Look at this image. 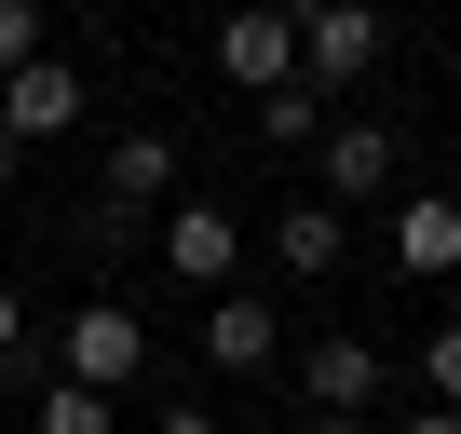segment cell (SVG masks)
<instances>
[{
  "label": "cell",
  "instance_id": "6da1fadb",
  "mask_svg": "<svg viewBox=\"0 0 461 434\" xmlns=\"http://www.w3.org/2000/svg\"><path fill=\"white\" fill-rule=\"evenodd\" d=\"M285 14H299V82H312L326 109H353V95L380 82V55H393L380 0H285Z\"/></svg>",
  "mask_w": 461,
  "mask_h": 434
},
{
  "label": "cell",
  "instance_id": "7a4b0ae2",
  "mask_svg": "<svg viewBox=\"0 0 461 434\" xmlns=\"http://www.w3.org/2000/svg\"><path fill=\"white\" fill-rule=\"evenodd\" d=\"M55 380H82V393H136L149 380V326H136V299H82L68 326H55Z\"/></svg>",
  "mask_w": 461,
  "mask_h": 434
},
{
  "label": "cell",
  "instance_id": "3957f363",
  "mask_svg": "<svg viewBox=\"0 0 461 434\" xmlns=\"http://www.w3.org/2000/svg\"><path fill=\"white\" fill-rule=\"evenodd\" d=\"M312 176H326V203L353 217V203H393L407 149H393V122H380V109H339V122L312 136Z\"/></svg>",
  "mask_w": 461,
  "mask_h": 434
},
{
  "label": "cell",
  "instance_id": "277c9868",
  "mask_svg": "<svg viewBox=\"0 0 461 434\" xmlns=\"http://www.w3.org/2000/svg\"><path fill=\"white\" fill-rule=\"evenodd\" d=\"M217 82L245 95V109L299 82V14H285V0H245V14H217Z\"/></svg>",
  "mask_w": 461,
  "mask_h": 434
},
{
  "label": "cell",
  "instance_id": "5b68a950",
  "mask_svg": "<svg viewBox=\"0 0 461 434\" xmlns=\"http://www.w3.org/2000/svg\"><path fill=\"white\" fill-rule=\"evenodd\" d=\"M299 380H312V407H326V420H366V407L393 393V366H380V339H353V326H326V339H299Z\"/></svg>",
  "mask_w": 461,
  "mask_h": 434
},
{
  "label": "cell",
  "instance_id": "8992f818",
  "mask_svg": "<svg viewBox=\"0 0 461 434\" xmlns=\"http://www.w3.org/2000/svg\"><path fill=\"white\" fill-rule=\"evenodd\" d=\"M203 366H217V380L285 366V312H272V299H245V285H217V299H203Z\"/></svg>",
  "mask_w": 461,
  "mask_h": 434
},
{
  "label": "cell",
  "instance_id": "52a82bcc",
  "mask_svg": "<svg viewBox=\"0 0 461 434\" xmlns=\"http://www.w3.org/2000/svg\"><path fill=\"white\" fill-rule=\"evenodd\" d=\"M230 245H245V217H230V203H163V272L176 285H230Z\"/></svg>",
  "mask_w": 461,
  "mask_h": 434
},
{
  "label": "cell",
  "instance_id": "ba28073f",
  "mask_svg": "<svg viewBox=\"0 0 461 434\" xmlns=\"http://www.w3.org/2000/svg\"><path fill=\"white\" fill-rule=\"evenodd\" d=\"M95 190H109V217H149V203H176V136L122 122V136H109V163H95Z\"/></svg>",
  "mask_w": 461,
  "mask_h": 434
},
{
  "label": "cell",
  "instance_id": "9c48e42d",
  "mask_svg": "<svg viewBox=\"0 0 461 434\" xmlns=\"http://www.w3.org/2000/svg\"><path fill=\"white\" fill-rule=\"evenodd\" d=\"M82 109H95V95H82V68H55V55L0 82V122H14V149H41V136H68Z\"/></svg>",
  "mask_w": 461,
  "mask_h": 434
},
{
  "label": "cell",
  "instance_id": "30bf717a",
  "mask_svg": "<svg viewBox=\"0 0 461 434\" xmlns=\"http://www.w3.org/2000/svg\"><path fill=\"white\" fill-rule=\"evenodd\" d=\"M393 272H407V285H447V272H461V203H447V190L393 203Z\"/></svg>",
  "mask_w": 461,
  "mask_h": 434
},
{
  "label": "cell",
  "instance_id": "8fae6325",
  "mask_svg": "<svg viewBox=\"0 0 461 434\" xmlns=\"http://www.w3.org/2000/svg\"><path fill=\"white\" fill-rule=\"evenodd\" d=\"M339 245H353V217H339V203H326V190H312V203H285V217H272V258H285V272H299V285H326V272H339Z\"/></svg>",
  "mask_w": 461,
  "mask_h": 434
},
{
  "label": "cell",
  "instance_id": "7c38bea8",
  "mask_svg": "<svg viewBox=\"0 0 461 434\" xmlns=\"http://www.w3.org/2000/svg\"><path fill=\"white\" fill-rule=\"evenodd\" d=\"M28 434H122V407L82 393V380H41V393H28Z\"/></svg>",
  "mask_w": 461,
  "mask_h": 434
},
{
  "label": "cell",
  "instance_id": "4fadbf2b",
  "mask_svg": "<svg viewBox=\"0 0 461 434\" xmlns=\"http://www.w3.org/2000/svg\"><path fill=\"white\" fill-rule=\"evenodd\" d=\"M326 122H339V109H326L312 82H285V95H258V136H272V149H312Z\"/></svg>",
  "mask_w": 461,
  "mask_h": 434
},
{
  "label": "cell",
  "instance_id": "5bb4252c",
  "mask_svg": "<svg viewBox=\"0 0 461 434\" xmlns=\"http://www.w3.org/2000/svg\"><path fill=\"white\" fill-rule=\"evenodd\" d=\"M41 68V0H0V82Z\"/></svg>",
  "mask_w": 461,
  "mask_h": 434
},
{
  "label": "cell",
  "instance_id": "9a60e30c",
  "mask_svg": "<svg viewBox=\"0 0 461 434\" xmlns=\"http://www.w3.org/2000/svg\"><path fill=\"white\" fill-rule=\"evenodd\" d=\"M420 380H434V407H461V326H434V339H420Z\"/></svg>",
  "mask_w": 461,
  "mask_h": 434
},
{
  "label": "cell",
  "instance_id": "2e32d148",
  "mask_svg": "<svg viewBox=\"0 0 461 434\" xmlns=\"http://www.w3.org/2000/svg\"><path fill=\"white\" fill-rule=\"evenodd\" d=\"M0 366L28 380V299H14V285H0Z\"/></svg>",
  "mask_w": 461,
  "mask_h": 434
},
{
  "label": "cell",
  "instance_id": "e0dca14e",
  "mask_svg": "<svg viewBox=\"0 0 461 434\" xmlns=\"http://www.w3.org/2000/svg\"><path fill=\"white\" fill-rule=\"evenodd\" d=\"M149 434H230V420H217V407H163Z\"/></svg>",
  "mask_w": 461,
  "mask_h": 434
},
{
  "label": "cell",
  "instance_id": "ac0fdd59",
  "mask_svg": "<svg viewBox=\"0 0 461 434\" xmlns=\"http://www.w3.org/2000/svg\"><path fill=\"white\" fill-rule=\"evenodd\" d=\"M393 434H461V407H420V420H393Z\"/></svg>",
  "mask_w": 461,
  "mask_h": 434
},
{
  "label": "cell",
  "instance_id": "d6986e66",
  "mask_svg": "<svg viewBox=\"0 0 461 434\" xmlns=\"http://www.w3.org/2000/svg\"><path fill=\"white\" fill-rule=\"evenodd\" d=\"M14 163H28V149H14V122H0V190H14Z\"/></svg>",
  "mask_w": 461,
  "mask_h": 434
},
{
  "label": "cell",
  "instance_id": "ffe728a7",
  "mask_svg": "<svg viewBox=\"0 0 461 434\" xmlns=\"http://www.w3.org/2000/svg\"><path fill=\"white\" fill-rule=\"evenodd\" d=\"M312 434H380V420H312Z\"/></svg>",
  "mask_w": 461,
  "mask_h": 434
}]
</instances>
